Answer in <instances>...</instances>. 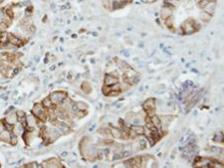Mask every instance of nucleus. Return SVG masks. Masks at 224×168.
<instances>
[{
	"mask_svg": "<svg viewBox=\"0 0 224 168\" xmlns=\"http://www.w3.org/2000/svg\"><path fill=\"white\" fill-rule=\"evenodd\" d=\"M32 113L37 120H42L43 122L48 120V111L42 103H35L32 107Z\"/></svg>",
	"mask_w": 224,
	"mask_h": 168,
	"instance_id": "obj_1",
	"label": "nucleus"
},
{
	"mask_svg": "<svg viewBox=\"0 0 224 168\" xmlns=\"http://www.w3.org/2000/svg\"><path fill=\"white\" fill-rule=\"evenodd\" d=\"M67 93L65 92H62V91H58V92H54L52 93L51 95L49 96L51 102H53V105H60V103L65 100L67 98Z\"/></svg>",
	"mask_w": 224,
	"mask_h": 168,
	"instance_id": "obj_2",
	"label": "nucleus"
},
{
	"mask_svg": "<svg viewBox=\"0 0 224 168\" xmlns=\"http://www.w3.org/2000/svg\"><path fill=\"white\" fill-rule=\"evenodd\" d=\"M155 100L154 98H149L147 100L143 105V108L144 110V111L147 112V115L149 116H153L154 115L155 111Z\"/></svg>",
	"mask_w": 224,
	"mask_h": 168,
	"instance_id": "obj_3",
	"label": "nucleus"
},
{
	"mask_svg": "<svg viewBox=\"0 0 224 168\" xmlns=\"http://www.w3.org/2000/svg\"><path fill=\"white\" fill-rule=\"evenodd\" d=\"M124 165L128 167H140L142 166V157L137 156L135 158H130V159L126 160L124 162Z\"/></svg>",
	"mask_w": 224,
	"mask_h": 168,
	"instance_id": "obj_4",
	"label": "nucleus"
},
{
	"mask_svg": "<svg viewBox=\"0 0 224 168\" xmlns=\"http://www.w3.org/2000/svg\"><path fill=\"white\" fill-rule=\"evenodd\" d=\"M42 166L45 167H63V164L61 163L60 159L58 158H51L49 160H46L42 163Z\"/></svg>",
	"mask_w": 224,
	"mask_h": 168,
	"instance_id": "obj_5",
	"label": "nucleus"
},
{
	"mask_svg": "<svg viewBox=\"0 0 224 168\" xmlns=\"http://www.w3.org/2000/svg\"><path fill=\"white\" fill-rule=\"evenodd\" d=\"M12 134H13V132H12L11 130L4 129L1 133H0V141L6 142V143H10Z\"/></svg>",
	"mask_w": 224,
	"mask_h": 168,
	"instance_id": "obj_6",
	"label": "nucleus"
},
{
	"mask_svg": "<svg viewBox=\"0 0 224 168\" xmlns=\"http://www.w3.org/2000/svg\"><path fill=\"white\" fill-rule=\"evenodd\" d=\"M6 123L9 125H16V122L18 121V116L16 115V111H11L8 113V116H6L5 120Z\"/></svg>",
	"mask_w": 224,
	"mask_h": 168,
	"instance_id": "obj_7",
	"label": "nucleus"
},
{
	"mask_svg": "<svg viewBox=\"0 0 224 168\" xmlns=\"http://www.w3.org/2000/svg\"><path fill=\"white\" fill-rule=\"evenodd\" d=\"M119 83V80L117 77H114L113 75H106L104 79V85L106 86H113L115 84Z\"/></svg>",
	"mask_w": 224,
	"mask_h": 168,
	"instance_id": "obj_8",
	"label": "nucleus"
},
{
	"mask_svg": "<svg viewBox=\"0 0 224 168\" xmlns=\"http://www.w3.org/2000/svg\"><path fill=\"white\" fill-rule=\"evenodd\" d=\"M150 121H152V123L158 129H160V127H162V120H160L158 116L154 115L153 116H150Z\"/></svg>",
	"mask_w": 224,
	"mask_h": 168,
	"instance_id": "obj_9",
	"label": "nucleus"
},
{
	"mask_svg": "<svg viewBox=\"0 0 224 168\" xmlns=\"http://www.w3.org/2000/svg\"><path fill=\"white\" fill-rule=\"evenodd\" d=\"M42 105H43L44 107L46 108V110H50V108H53V107H56L55 105H53V102H51L49 97H47V98H44V100L42 101Z\"/></svg>",
	"mask_w": 224,
	"mask_h": 168,
	"instance_id": "obj_10",
	"label": "nucleus"
},
{
	"mask_svg": "<svg viewBox=\"0 0 224 168\" xmlns=\"http://www.w3.org/2000/svg\"><path fill=\"white\" fill-rule=\"evenodd\" d=\"M130 128H131V129H134L138 135H143V134L144 135V126L135 125H131Z\"/></svg>",
	"mask_w": 224,
	"mask_h": 168,
	"instance_id": "obj_11",
	"label": "nucleus"
},
{
	"mask_svg": "<svg viewBox=\"0 0 224 168\" xmlns=\"http://www.w3.org/2000/svg\"><path fill=\"white\" fill-rule=\"evenodd\" d=\"M81 89H82V91L84 92L85 93H90L92 92V87H91L90 84H88L87 82H85L84 84H83Z\"/></svg>",
	"mask_w": 224,
	"mask_h": 168,
	"instance_id": "obj_12",
	"label": "nucleus"
},
{
	"mask_svg": "<svg viewBox=\"0 0 224 168\" xmlns=\"http://www.w3.org/2000/svg\"><path fill=\"white\" fill-rule=\"evenodd\" d=\"M77 103V107H78V110L79 111H87L88 110V106L86 102H76Z\"/></svg>",
	"mask_w": 224,
	"mask_h": 168,
	"instance_id": "obj_13",
	"label": "nucleus"
},
{
	"mask_svg": "<svg viewBox=\"0 0 224 168\" xmlns=\"http://www.w3.org/2000/svg\"><path fill=\"white\" fill-rule=\"evenodd\" d=\"M210 18H211V15H210V14H208L207 12H205V11H203L201 13V15H200V19L202 21H204V22L209 21V20H210Z\"/></svg>",
	"mask_w": 224,
	"mask_h": 168,
	"instance_id": "obj_14",
	"label": "nucleus"
},
{
	"mask_svg": "<svg viewBox=\"0 0 224 168\" xmlns=\"http://www.w3.org/2000/svg\"><path fill=\"white\" fill-rule=\"evenodd\" d=\"M102 92H103V93H104L105 96L108 97V96H109V93L112 92V88H111V86H106V85H104V86H103V89H102Z\"/></svg>",
	"mask_w": 224,
	"mask_h": 168,
	"instance_id": "obj_15",
	"label": "nucleus"
},
{
	"mask_svg": "<svg viewBox=\"0 0 224 168\" xmlns=\"http://www.w3.org/2000/svg\"><path fill=\"white\" fill-rule=\"evenodd\" d=\"M10 143L12 145H16L18 143V139H17V135L15 133H13L12 136H11V140H10Z\"/></svg>",
	"mask_w": 224,
	"mask_h": 168,
	"instance_id": "obj_16",
	"label": "nucleus"
},
{
	"mask_svg": "<svg viewBox=\"0 0 224 168\" xmlns=\"http://www.w3.org/2000/svg\"><path fill=\"white\" fill-rule=\"evenodd\" d=\"M214 140H215L216 142H222V140H223L222 133H218L217 135H215V137H214Z\"/></svg>",
	"mask_w": 224,
	"mask_h": 168,
	"instance_id": "obj_17",
	"label": "nucleus"
},
{
	"mask_svg": "<svg viewBox=\"0 0 224 168\" xmlns=\"http://www.w3.org/2000/svg\"><path fill=\"white\" fill-rule=\"evenodd\" d=\"M5 125H4V122L0 120V133H1L4 129H5Z\"/></svg>",
	"mask_w": 224,
	"mask_h": 168,
	"instance_id": "obj_18",
	"label": "nucleus"
}]
</instances>
